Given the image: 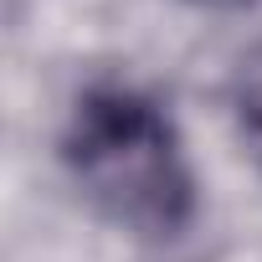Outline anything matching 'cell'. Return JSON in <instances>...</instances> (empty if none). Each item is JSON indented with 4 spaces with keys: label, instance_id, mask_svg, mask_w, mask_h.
Masks as SVG:
<instances>
[{
    "label": "cell",
    "instance_id": "cell-2",
    "mask_svg": "<svg viewBox=\"0 0 262 262\" xmlns=\"http://www.w3.org/2000/svg\"><path fill=\"white\" fill-rule=\"evenodd\" d=\"M231 113H236V128H242V139L247 149L262 160V52H252L231 82Z\"/></svg>",
    "mask_w": 262,
    "mask_h": 262
},
{
    "label": "cell",
    "instance_id": "cell-3",
    "mask_svg": "<svg viewBox=\"0 0 262 262\" xmlns=\"http://www.w3.org/2000/svg\"><path fill=\"white\" fill-rule=\"evenodd\" d=\"M190 6H206V11H242L252 0H190Z\"/></svg>",
    "mask_w": 262,
    "mask_h": 262
},
{
    "label": "cell",
    "instance_id": "cell-1",
    "mask_svg": "<svg viewBox=\"0 0 262 262\" xmlns=\"http://www.w3.org/2000/svg\"><path fill=\"white\" fill-rule=\"evenodd\" d=\"M62 165L98 216L139 236H175L195 216V170L160 98L93 82L62 123Z\"/></svg>",
    "mask_w": 262,
    "mask_h": 262
}]
</instances>
